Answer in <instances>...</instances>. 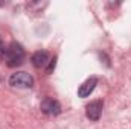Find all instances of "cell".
Wrapping results in <instances>:
<instances>
[{
  "mask_svg": "<svg viewBox=\"0 0 131 129\" xmlns=\"http://www.w3.org/2000/svg\"><path fill=\"white\" fill-rule=\"evenodd\" d=\"M5 61L8 67H18L25 61V49L18 43H11L5 52Z\"/></svg>",
  "mask_w": 131,
  "mask_h": 129,
  "instance_id": "cell-1",
  "label": "cell"
},
{
  "mask_svg": "<svg viewBox=\"0 0 131 129\" xmlns=\"http://www.w3.org/2000/svg\"><path fill=\"white\" fill-rule=\"evenodd\" d=\"M9 85L15 88H31L34 85V78L26 71H17L11 74Z\"/></svg>",
  "mask_w": 131,
  "mask_h": 129,
  "instance_id": "cell-2",
  "label": "cell"
},
{
  "mask_svg": "<svg viewBox=\"0 0 131 129\" xmlns=\"http://www.w3.org/2000/svg\"><path fill=\"white\" fill-rule=\"evenodd\" d=\"M40 108H41V111H43L44 114H47V115H57V114L61 112V105H60V102L55 100V99H50V97L44 99V100L41 102Z\"/></svg>",
  "mask_w": 131,
  "mask_h": 129,
  "instance_id": "cell-3",
  "label": "cell"
},
{
  "mask_svg": "<svg viewBox=\"0 0 131 129\" xmlns=\"http://www.w3.org/2000/svg\"><path fill=\"white\" fill-rule=\"evenodd\" d=\"M102 106H104L102 100H93V102H90L87 105V108H85L87 119H90L92 122H98L101 114H102Z\"/></svg>",
  "mask_w": 131,
  "mask_h": 129,
  "instance_id": "cell-4",
  "label": "cell"
},
{
  "mask_svg": "<svg viewBox=\"0 0 131 129\" xmlns=\"http://www.w3.org/2000/svg\"><path fill=\"white\" fill-rule=\"evenodd\" d=\"M96 85H98V78H95V76L89 78L87 81L82 82V85H79L78 96L79 97H89L92 93H93V90L96 88Z\"/></svg>",
  "mask_w": 131,
  "mask_h": 129,
  "instance_id": "cell-5",
  "label": "cell"
},
{
  "mask_svg": "<svg viewBox=\"0 0 131 129\" xmlns=\"http://www.w3.org/2000/svg\"><path fill=\"white\" fill-rule=\"evenodd\" d=\"M31 61H32L34 67L43 68V67H46V65L49 64L52 59H50V56H49V53H47L46 50H38V52H35V53L32 55Z\"/></svg>",
  "mask_w": 131,
  "mask_h": 129,
  "instance_id": "cell-6",
  "label": "cell"
},
{
  "mask_svg": "<svg viewBox=\"0 0 131 129\" xmlns=\"http://www.w3.org/2000/svg\"><path fill=\"white\" fill-rule=\"evenodd\" d=\"M5 52H6V49H5V46H3V43H2V40H0V59L5 58Z\"/></svg>",
  "mask_w": 131,
  "mask_h": 129,
  "instance_id": "cell-7",
  "label": "cell"
}]
</instances>
